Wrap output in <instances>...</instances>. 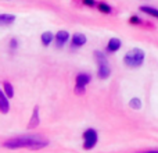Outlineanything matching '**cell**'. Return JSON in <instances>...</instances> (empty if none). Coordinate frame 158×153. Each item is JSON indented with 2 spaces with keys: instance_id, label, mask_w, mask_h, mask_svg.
I'll return each mask as SVG.
<instances>
[{
  "instance_id": "1",
  "label": "cell",
  "mask_w": 158,
  "mask_h": 153,
  "mask_svg": "<svg viewBox=\"0 0 158 153\" xmlns=\"http://www.w3.org/2000/svg\"><path fill=\"white\" fill-rule=\"evenodd\" d=\"M49 145V141L40 135H25V137H15L11 139L4 141L3 146L7 149H19V148H29V149H42Z\"/></svg>"
},
{
  "instance_id": "2",
  "label": "cell",
  "mask_w": 158,
  "mask_h": 153,
  "mask_svg": "<svg viewBox=\"0 0 158 153\" xmlns=\"http://www.w3.org/2000/svg\"><path fill=\"white\" fill-rule=\"evenodd\" d=\"M123 61H125V64L128 67H131V68H137V67H140L143 64V61H144V52H143L142 49L129 50L125 55V57H123Z\"/></svg>"
},
{
  "instance_id": "3",
  "label": "cell",
  "mask_w": 158,
  "mask_h": 153,
  "mask_svg": "<svg viewBox=\"0 0 158 153\" xmlns=\"http://www.w3.org/2000/svg\"><path fill=\"white\" fill-rule=\"evenodd\" d=\"M94 57H96V61H97V76L100 79H107L111 74V68H110V64H108V60H107L106 55L103 52H98L96 50L94 52Z\"/></svg>"
},
{
  "instance_id": "4",
  "label": "cell",
  "mask_w": 158,
  "mask_h": 153,
  "mask_svg": "<svg viewBox=\"0 0 158 153\" xmlns=\"http://www.w3.org/2000/svg\"><path fill=\"white\" fill-rule=\"evenodd\" d=\"M97 132H96V129H86L83 134V148L86 149V151H90V149H93L96 146V143H97Z\"/></svg>"
},
{
  "instance_id": "5",
  "label": "cell",
  "mask_w": 158,
  "mask_h": 153,
  "mask_svg": "<svg viewBox=\"0 0 158 153\" xmlns=\"http://www.w3.org/2000/svg\"><path fill=\"white\" fill-rule=\"evenodd\" d=\"M90 82V75L86 72H81L77 75V85H75V92L77 93H85L86 85Z\"/></svg>"
},
{
  "instance_id": "6",
  "label": "cell",
  "mask_w": 158,
  "mask_h": 153,
  "mask_svg": "<svg viewBox=\"0 0 158 153\" xmlns=\"http://www.w3.org/2000/svg\"><path fill=\"white\" fill-rule=\"evenodd\" d=\"M68 39H69V33L67 31H60V32L56 33V45L58 47H63L68 42Z\"/></svg>"
},
{
  "instance_id": "7",
  "label": "cell",
  "mask_w": 158,
  "mask_h": 153,
  "mask_svg": "<svg viewBox=\"0 0 158 153\" xmlns=\"http://www.w3.org/2000/svg\"><path fill=\"white\" fill-rule=\"evenodd\" d=\"M8 109H10V104H8L7 100V95H6L4 90H2L0 92V110H2L3 114H7Z\"/></svg>"
},
{
  "instance_id": "8",
  "label": "cell",
  "mask_w": 158,
  "mask_h": 153,
  "mask_svg": "<svg viewBox=\"0 0 158 153\" xmlns=\"http://www.w3.org/2000/svg\"><path fill=\"white\" fill-rule=\"evenodd\" d=\"M86 43V36L83 33H75L72 36V46L74 47H81Z\"/></svg>"
},
{
  "instance_id": "9",
  "label": "cell",
  "mask_w": 158,
  "mask_h": 153,
  "mask_svg": "<svg viewBox=\"0 0 158 153\" xmlns=\"http://www.w3.org/2000/svg\"><path fill=\"white\" fill-rule=\"evenodd\" d=\"M119 47H121V41L119 39H117V38H111L110 39V42H108V45H107V50L111 52V53L118 52Z\"/></svg>"
},
{
  "instance_id": "10",
  "label": "cell",
  "mask_w": 158,
  "mask_h": 153,
  "mask_svg": "<svg viewBox=\"0 0 158 153\" xmlns=\"http://www.w3.org/2000/svg\"><path fill=\"white\" fill-rule=\"evenodd\" d=\"M15 21V15H11V14H2L0 15V24L2 25H11Z\"/></svg>"
},
{
  "instance_id": "11",
  "label": "cell",
  "mask_w": 158,
  "mask_h": 153,
  "mask_svg": "<svg viewBox=\"0 0 158 153\" xmlns=\"http://www.w3.org/2000/svg\"><path fill=\"white\" fill-rule=\"evenodd\" d=\"M140 11H143L144 14H148V15H151V17L158 18V10L154 7H150V6H140Z\"/></svg>"
},
{
  "instance_id": "12",
  "label": "cell",
  "mask_w": 158,
  "mask_h": 153,
  "mask_svg": "<svg viewBox=\"0 0 158 153\" xmlns=\"http://www.w3.org/2000/svg\"><path fill=\"white\" fill-rule=\"evenodd\" d=\"M39 125V109L35 107L32 113V117H31V121H29V128H33V127H38Z\"/></svg>"
},
{
  "instance_id": "13",
  "label": "cell",
  "mask_w": 158,
  "mask_h": 153,
  "mask_svg": "<svg viewBox=\"0 0 158 153\" xmlns=\"http://www.w3.org/2000/svg\"><path fill=\"white\" fill-rule=\"evenodd\" d=\"M3 90L6 92V95H7L8 98H13L14 96V88L10 82H7V81L3 82Z\"/></svg>"
},
{
  "instance_id": "14",
  "label": "cell",
  "mask_w": 158,
  "mask_h": 153,
  "mask_svg": "<svg viewBox=\"0 0 158 153\" xmlns=\"http://www.w3.org/2000/svg\"><path fill=\"white\" fill-rule=\"evenodd\" d=\"M53 39H54V35H53L52 32H44L43 35H42V43H43L44 46H49Z\"/></svg>"
},
{
  "instance_id": "15",
  "label": "cell",
  "mask_w": 158,
  "mask_h": 153,
  "mask_svg": "<svg viewBox=\"0 0 158 153\" xmlns=\"http://www.w3.org/2000/svg\"><path fill=\"white\" fill-rule=\"evenodd\" d=\"M98 10H100L103 14H111L112 13V8L110 7L107 3H103V2L98 3Z\"/></svg>"
},
{
  "instance_id": "16",
  "label": "cell",
  "mask_w": 158,
  "mask_h": 153,
  "mask_svg": "<svg viewBox=\"0 0 158 153\" xmlns=\"http://www.w3.org/2000/svg\"><path fill=\"white\" fill-rule=\"evenodd\" d=\"M131 107L132 109H136V110H139L140 107H142V100H140V99H137V98H135V99H132L131 100Z\"/></svg>"
},
{
  "instance_id": "17",
  "label": "cell",
  "mask_w": 158,
  "mask_h": 153,
  "mask_svg": "<svg viewBox=\"0 0 158 153\" xmlns=\"http://www.w3.org/2000/svg\"><path fill=\"white\" fill-rule=\"evenodd\" d=\"M129 22H131V24H133V25H142L143 24V21L137 15H132L131 18H129Z\"/></svg>"
},
{
  "instance_id": "18",
  "label": "cell",
  "mask_w": 158,
  "mask_h": 153,
  "mask_svg": "<svg viewBox=\"0 0 158 153\" xmlns=\"http://www.w3.org/2000/svg\"><path fill=\"white\" fill-rule=\"evenodd\" d=\"M83 4L89 6V7H93V6H96V2L94 0H83Z\"/></svg>"
},
{
  "instance_id": "19",
  "label": "cell",
  "mask_w": 158,
  "mask_h": 153,
  "mask_svg": "<svg viewBox=\"0 0 158 153\" xmlns=\"http://www.w3.org/2000/svg\"><path fill=\"white\" fill-rule=\"evenodd\" d=\"M10 46L13 47V49H17V41H15V39H11V42H10Z\"/></svg>"
}]
</instances>
